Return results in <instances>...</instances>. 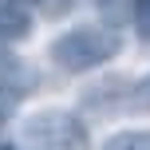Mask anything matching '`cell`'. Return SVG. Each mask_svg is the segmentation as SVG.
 Returning a JSON list of instances; mask_svg holds the SVG:
<instances>
[{
    "instance_id": "obj_5",
    "label": "cell",
    "mask_w": 150,
    "mask_h": 150,
    "mask_svg": "<svg viewBox=\"0 0 150 150\" xmlns=\"http://www.w3.org/2000/svg\"><path fill=\"white\" fill-rule=\"evenodd\" d=\"M134 28L142 40H150V0H134Z\"/></svg>"
},
{
    "instance_id": "obj_7",
    "label": "cell",
    "mask_w": 150,
    "mask_h": 150,
    "mask_svg": "<svg viewBox=\"0 0 150 150\" xmlns=\"http://www.w3.org/2000/svg\"><path fill=\"white\" fill-rule=\"evenodd\" d=\"M4 4H12V0H4Z\"/></svg>"
},
{
    "instance_id": "obj_1",
    "label": "cell",
    "mask_w": 150,
    "mask_h": 150,
    "mask_svg": "<svg viewBox=\"0 0 150 150\" xmlns=\"http://www.w3.org/2000/svg\"><path fill=\"white\" fill-rule=\"evenodd\" d=\"M122 47V32L111 28V24H83V28H71L63 36L52 40V63L63 71H91L99 63H107L111 55H119Z\"/></svg>"
},
{
    "instance_id": "obj_3",
    "label": "cell",
    "mask_w": 150,
    "mask_h": 150,
    "mask_svg": "<svg viewBox=\"0 0 150 150\" xmlns=\"http://www.w3.org/2000/svg\"><path fill=\"white\" fill-rule=\"evenodd\" d=\"M99 150H150V130H119Z\"/></svg>"
},
{
    "instance_id": "obj_6",
    "label": "cell",
    "mask_w": 150,
    "mask_h": 150,
    "mask_svg": "<svg viewBox=\"0 0 150 150\" xmlns=\"http://www.w3.org/2000/svg\"><path fill=\"white\" fill-rule=\"evenodd\" d=\"M4 52H8V44H4V36H0V55H4Z\"/></svg>"
},
{
    "instance_id": "obj_4",
    "label": "cell",
    "mask_w": 150,
    "mask_h": 150,
    "mask_svg": "<svg viewBox=\"0 0 150 150\" xmlns=\"http://www.w3.org/2000/svg\"><path fill=\"white\" fill-rule=\"evenodd\" d=\"M127 107L130 111H150V75L134 83V91L127 95Z\"/></svg>"
},
{
    "instance_id": "obj_2",
    "label": "cell",
    "mask_w": 150,
    "mask_h": 150,
    "mask_svg": "<svg viewBox=\"0 0 150 150\" xmlns=\"http://www.w3.org/2000/svg\"><path fill=\"white\" fill-rule=\"evenodd\" d=\"M20 150H87V130L67 111H40L24 119Z\"/></svg>"
}]
</instances>
